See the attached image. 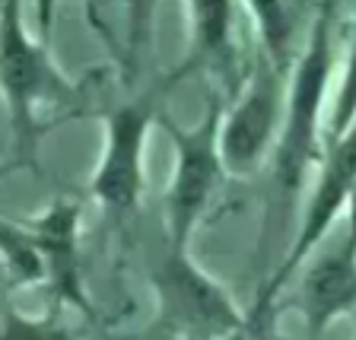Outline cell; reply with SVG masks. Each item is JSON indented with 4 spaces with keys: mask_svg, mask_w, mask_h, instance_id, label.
I'll use <instances>...</instances> for the list:
<instances>
[{
    "mask_svg": "<svg viewBox=\"0 0 356 340\" xmlns=\"http://www.w3.org/2000/svg\"><path fill=\"white\" fill-rule=\"evenodd\" d=\"M331 19L334 10L321 7L315 26L309 32L302 54H299L286 83V108L270 156V204H267V232L280 229L293 216L296 200L305 188L309 172H318L321 156L327 147V131L321 127L325 99L334 70V44H331Z\"/></svg>",
    "mask_w": 356,
    "mask_h": 340,
    "instance_id": "6da1fadb",
    "label": "cell"
},
{
    "mask_svg": "<svg viewBox=\"0 0 356 340\" xmlns=\"http://www.w3.org/2000/svg\"><path fill=\"white\" fill-rule=\"evenodd\" d=\"M0 96L7 108L16 163L35 165L38 143L48 131V115L74 105L76 86L58 67L48 35H35L29 29L19 3L0 7Z\"/></svg>",
    "mask_w": 356,
    "mask_h": 340,
    "instance_id": "7a4b0ae2",
    "label": "cell"
},
{
    "mask_svg": "<svg viewBox=\"0 0 356 340\" xmlns=\"http://www.w3.org/2000/svg\"><path fill=\"white\" fill-rule=\"evenodd\" d=\"M226 99L220 92H210V102L197 124L185 127L165 111H159V127L172 143V175L163 194V222L165 242L178 248H191L194 232L207 220V210L213 207L222 181L229 178L220 149V127Z\"/></svg>",
    "mask_w": 356,
    "mask_h": 340,
    "instance_id": "3957f363",
    "label": "cell"
},
{
    "mask_svg": "<svg viewBox=\"0 0 356 340\" xmlns=\"http://www.w3.org/2000/svg\"><path fill=\"white\" fill-rule=\"evenodd\" d=\"M156 325L175 340H236L252 331V318L229 289L194 261L191 248L165 242L149 270Z\"/></svg>",
    "mask_w": 356,
    "mask_h": 340,
    "instance_id": "277c9868",
    "label": "cell"
},
{
    "mask_svg": "<svg viewBox=\"0 0 356 340\" xmlns=\"http://www.w3.org/2000/svg\"><path fill=\"white\" fill-rule=\"evenodd\" d=\"M172 89L169 76L149 92L105 111V140L89 175V197L102 207L108 222H127L140 207L147 188V143L153 127H159V99Z\"/></svg>",
    "mask_w": 356,
    "mask_h": 340,
    "instance_id": "5b68a950",
    "label": "cell"
},
{
    "mask_svg": "<svg viewBox=\"0 0 356 340\" xmlns=\"http://www.w3.org/2000/svg\"><path fill=\"white\" fill-rule=\"evenodd\" d=\"M353 185H356V121L341 137L327 140L318 175H315V188H312L309 200H305L302 220H299L296 232H293L286 258L277 264L274 277L261 286L252 318H274V305L280 299V289L289 286V280L302 270V264L312 258V252L331 236V226L347 210Z\"/></svg>",
    "mask_w": 356,
    "mask_h": 340,
    "instance_id": "8992f818",
    "label": "cell"
},
{
    "mask_svg": "<svg viewBox=\"0 0 356 340\" xmlns=\"http://www.w3.org/2000/svg\"><path fill=\"white\" fill-rule=\"evenodd\" d=\"M286 83L289 76L274 70L264 58H254V67L226 102L220 149L229 178H248L274 156L286 108Z\"/></svg>",
    "mask_w": 356,
    "mask_h": 340,
    "instance_id": "52a82bcc",
    "label": "cell"
},
{
    "mask_svg": "<svg viewBox=\"0 0 356 340\" xmlns=\"http://www.w3.org/2000/svg\"><path fill=\"white\" fill-rule=\"evenodd\" d=\"M302 327L309 340H321V334L337 318L356 315V238L341 229L331 248H315L305 261V270L293 289Z\"/></svg>",
    "mask_w": 356,
    "mask_h": 340,
    "instance_id": "ba28073f",
    "label": "cell"
},
{
    "mask_svg": "<svg viewBox=\"0 0 356 340\" xmlns=\"http://www.w3.org/2000/svg\"><path fill=\"white\" fill-rule=\"evenodd\" d=\"M80 222L83 207L74 197H54L29 220L32 236L38 238L48 264V283L54 309L64 311L76 309L80 315L92 318L86 283H83V261H80Z\"/></svg>",
    "mask_w": 356,
    "mask_h": 340,
    "instance_id": "9c48e42d",
    "label": "cell"
},
{
    "mask_svg": "<svg viewBox=\"0 0 356 340\" xmlns=\"http://www.w3.org/2000/svg\"><path fill=\"white\" fill-rule=\"evenodd\" d=\"M242 13L229 3H188V54L175 74H169V83L175 86L188 74H207L216 80L236 76V16Z\"/></svg>",
    "mask_w": 356,
    "mask_h": 340,
    "instance_id": "30bf717a",
    "label": "cell"
},
{
    "mask_svg": "<svg viewBox=\"0 0 356 340\" xmlns=\"http://www.w3.org/2000/svg\"><path fill=\"white\" fill-rule=\"evenodd\" d=\"M318 10L321 7H302V3H245L242 16L252 26L258 58L289 76L309 42Z\"/></svg>",
    "mask_w": 356,
    "mask_h": 340,
    "instance_id": "8fae6325",
    "label": "cell"
},
{
    "mask_svg": "<svg viewBox=\"0 0 356 340\" xmlns=\"http://www.w3.org/2000/svg\"><path fill=\"white\" fill-rule=\"evenodd\" d=\"M0 270L16 289L48 283V264L29 222L0 220Z\"/></svg>",
    "mask_w": 356,
    "mask_h": 340,
    "instance_id": "7c38bea8",
    "label": "cell"
},
{
    "mask_svg": "<svg viewBox=\"0 0 356 340\" xmlns=\"http://www.w3.org/2000/svg\"><path fill=\"white\" fill-rule=\"evenodd\" d=\"M0 340H74V334L60 318V309H48L42 315L7 311L0 318Z\"/></svg>",
    "mask_w": 356,
    "mask_h": 340,
    "instance_id": "4fadbf2b",
    "label": "cell"
},
{
    "mask_svg": "<svg viewBox=\"0 0 356 340\" xmlns=\"http://www.w3.org/2000/svg\"><path fill=\"white\" fill-rule=\"evenodd\" d=\"M356 121V19H353V32H350V44H347V58H343V70H341V83L334 92L331 102V124H327V140L341 137L350 124Z\"/></svg>",
    "mask_w": 356,
    "mask_h": 340,
    "instance_id": "5bb4252c",
    "label": "cell"
},
{
    "mask_svg": "<svg viewBox=\"0 0 356 340\" xmlns=\"http://www.w3.org/2000/svg\"><path fill=\"white\" fill-rule=\"evenodd\" d=\"M252 340H277L270 318H252Z\"/></svg>",
    "mask_w": 356,
    "mask_h": 340,
    "instance_id": "9a60e30c",
    "label": "cell"
},
{
    "mask_svg": "<svg viewBox=\"0 0 356 340\" xmlns=\"http://www.w3.org/2000/svg\"><path fill=\"white\" fill-rule=\"evenodd\" d=\"M343 229H347V236L350 238H356V185H353V194H350V200H347V210H343Z\"/></svg>",
    "mask_w": 356,
    "mask_h": 340,
    "instance_id": "2e32d148",
    "label": "cell"
},
{
    "mask_svg": "<svg viewBox=\"0 0 356 340\" xmlns=\"http://www.w3.org/2000/svg\"><path fill=\"white\" fill-rule=\"evenodd\" d=\"M236 340H252V331H248V334H242V337H236Z\"/></svg>",
    "mask_w": 356,
    "mask_h": 340,
    "instance_id": "e0dca14e",
    "label": "cell"
}]
</instances>
